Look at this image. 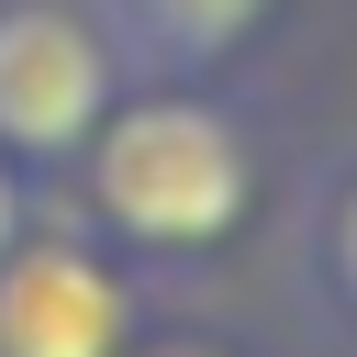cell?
<instances>
[{
  "instance_id": "6da1fadb",
  "label": "cell",
  "mask_w": 357,
  "mask_h": 357,
  "mask_svg": "<svg viewBox=\"0 0 357 357\" xmlns=\"http://www.w3.org/2000/svg\"><path fill=\"white\" fill-rule=\"evenodd\" d=\"M245 190H257V167L212 100H134L100 123L89 201L134 245H223L245 223Z\"/></svg>"
},
{
  "instance_id": "7a4b0ae2",
  "label": "cell",
  "mask_w": 357,
  "mask_h": 357,
  "mask_svg": "<svg viewBox=\"0 0 357 357\" xmlns=\"http://www.w3.org/2000/svg\"><path fill=\"white\" fill-rule=\"evenodd\" d=\"M100 89H112V67H100V33H89L78 11H45V0L0 11V145H11V156H67V145H89Z\"/></svg>"
},
{
  "instance_id": "3957f363",
  "label": "cell",
  "mask_w": 357,
  "mask_h": 357,
  "mask_svg": "<svg viewBox=\"0 0 357 357\" xmlns=\"http://www.w3.org/2000/svg\"><path fill=\"white\" fill-rule=\"evenodd\" d=\"M0 357H123V279L89 245H0Z\"/></svg>"
},
{
  "instance_id": "277c9868",
  "label": "cell",
  "mask_w": 357,
  "mask_h": 357,
  "mask_svg": "<svg viewBox=\"0 0 357 357\" xmlns=\"http://www.w3.org/2000/svg\"><path fill=\"white\" fill-rule=\"evenodd\" d=\"M257 11H268V0H145V22H156L178 56H223Z\"/></svg>"
},
{
  "instance_id": "5b68a950",
  "label": "cell",
  "mask_w": 357,
  "mask_h": 357,
  "mask_svg": "<svg viewBox=\"0 0 357 357\" xmlns=\"http://www.w3.org/2000/svg\"><path fill=\"white\" fill-rule=\"evenodd\" d=\"M335 279H346V301H357V190L335 201Z\"/></svg>"
},
{
  "instance_id": "8992f818",
  "label": "cell",
  "mask_w": 357,
  "mask_h": 357,
  "mask_svg": "<svg viewBox=\"0 0 357 357\" xmlns=\"http://www.w3.org/2000/svg\"><path fill=\"white\" fill-rule=\"evenodd\" d=\"M22 234V178H11V156H0V245Z\"/></svg>"
},
{
  "instance_id": "52a82bcc",
  "label": "cell",
  "mask_w": 357,
  "mask_h": 357,
  "mask_svg": "<svg viewBox=\"0 0 357 357\" xmlns=\"http://www.w3.org/2000/svg\"><path fill=\"white\" fill-rule=\"evenodd\" d=\"M145 357H223V346H145Z\"/></svg>"
}]
</instances>
